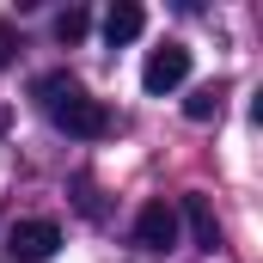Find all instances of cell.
Instances as JSON below:
<instances>
[{"instance_id": "cell-4", "label": "cell", "mask_w": 263, "mask_h": 263, "mask_svg": "<svg viewBox=\"0 0 263 263\" xmlns=\"http://www.w3.org/2000/svg\"><path fill=\"white\" fill-rule=\"evenodd\" d=\"M6 251L18 263H49L62 251V227H55V220H18V227L6 233Z\"/></svg>"}, {"instance_id": "cell-7", "label": "cell", "mask_w": 263, "mask_h": 263, "mask_svg": "<svg viewBox=\"0 0 263 263\" xmlns=\"http://www.w3.org/2000/svg\"><path fill=\"white\" fill-rule=\"evenodd\" d=\"M184 117H190V123H214V117H220L214 86H202V92H190V98H184Z\"/></svg>"}, {"instance_id": "cell-5", "label": "cell", "mask_w": 263, "mask_h": 263, "mask_svg": "<svg viewBox=\"0 0 263 263\" xmlns=\"http://www.w3.org/2000/svg\"><path fill=\"white\" fill-rule=\"evenodd\" d=\"M178 227H190V239H196L202 251H214V245H220V220H214L208 196H184V202H178Z\"/></svg>"}, {"instance_id": "cell-1", "label": "cell", "mask_w": 263, "mask_h": 263, "mask_svg": "<svg viewBox=\"0 0 263 263\" xmlns=\"http://www.w3.org/2000/svg\"><path fill=\"white\" fill-rule=\"evenodd\" d=\"M37 104L49 110V123H55V129L80 135V141L110 135V110H104V98H92L73 73H43V80H37Z\"/></svg>"}, {"instance_id": "cell-2", "label": "cell", "mask_w": 263, "mask_h": 263, "mask_svg": "<svg viewBox=\"0 0 263 263\" xmlns=\"http://www.w3.org/2000/svg\"><path fill=\"white\" fill-rule=\"evenodd\" d=\"M184 80H190V49H184V43H159V49L147 55V67H141V86H147L153 98L178 92Z\"/></svg>"}, {"instance_id": "cell-9", "label": "cell", "mask_w": 263, "mask_h": 263, "mask_svg": "<svg viewBox=\"0 0 263 263\" xmlns=\"http://www.w3.org/2000/svg\"><path fill=\"white\" fill-rule=\"evenodd\" d=\"M12 49H18V37H12V31H0V67L12 62Z\"/></svg>"}, {"instance_id": "cell-3", "label": "cell", "mask_w": 263, "mask_h": 263, "mask_svg": "<svg viewBox=\"0 0 263 263\" xmlns=\"http://www.w3.org/2000/svg\"><path fill=\"white\" fill-rule=\"evenodd\" d=\"M178 233H184V227H178V202H165V196L147 202V208L135 214V245H141V251H172Z\"/></svg>"}, {"instance_id": "cell-6", "label": "cell", "mask_w": 263, "mask_h": 263, "mask_svg": "<svg viewBox=\"0 0 263 263\" xmlns=\"http://www.w3.org/2000/svg\"><path fill=\"white\" fill-rule=\"evenodd\" d=\"M141 31H147V12H141L135 0H117V6L104 12V37H110V49H117V43H135Z\"/></svg>"}, {"instance_id": "cell-8", "label": "cell", "mask_w": 263, "mask_h": 263, "mask_svg": "<svg viewBox=\"0 0 263 263\" xmlns=\"http://www.w3.org/2000/svg\"><path fill=\"white\" fill-rule=\"evenodd\" d=\"M86 25H92V18H86L80 6H67L62 18H55V37H62V43H80V37H86Z\"/></svg>"}]
</instances>
